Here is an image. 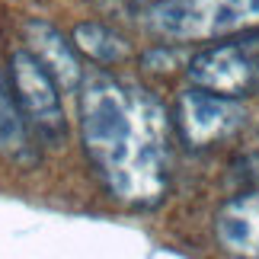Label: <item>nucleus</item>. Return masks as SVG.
<instances>
[{
  "label": "nucleus",
  "instance_id": "1",
  "mask_svg": "<svg viewBox=\"0 0 259 259\" xmlns=\"http://www.w3.org/2000/svg\"><path fill=\"white\" fill-rule=\"evenodd\" d=\"M80 132L112 198L151 208L170 189V128L151 90L112 74L80 83Z\"/></svg>",
  "mask_w": 259,
  "mask_h": 259
},
{
  "label": "nucleus",
  "instance_id": "2",
  "mask_svg": "<svg viewBox=\"0 0 259 259\" xmlns=\"http://www.w3.org/2000/svg\"><path fill=\"white\" fill-rule=\"evenodd\" d=\"M147 29L170 42H208L259 29V0H157Z\"/></svg>",
  "mask_w": 259,
  "mask_h": 259
},
{
  "label": "nucleus",
  "instance_id": "3",
  "mask_svg": "<svg viewBox=\"0 0 259 259\" xmlns=\"http://www.w3.org/2000/svg\"><path fill=\"white\" fill-rule=\"evenodd\" d=\"M10 80H13L16 99H19V106H23L29 125H32L45 141L58 144L67 132L61 96H58L61 83H58L52 77V71H48L32 52H26V48H19V52L10 55Z\"/></svg>",
  "mask_w": 259,
  "mask_h": 259
},
{
  "label": "nucleus",
  "instance_id": "4",
  "mask_svg": "<svg viewBox=\"0 0 259 259\" xmlns=\"http://www.w3.org/2000/svg\"><path fill=\"white\" fill-rule=\"evenodd\" d=\"M189 80L195 87L227 96H243L259 83V38L227 42L198 52L189 61Z\"/></svg>",
  "mask_w": 259,
  "mask_h": 259
},
{
  "label": "nucleus",
  "instance_id": "5",
  "mask_svg": "<svg viewBox=\"0 0 259 259\" xmlns=\"http://www.w3.org/2000/svg\"><path fill=\"white\" fill-rule=\"evenodd\" d=\"M176 118H179L183 138L192 147H208L214 141L231 138L237 128L246 122V109H243V103L237 96L195 87V90H186V93L179 96Z\"/></svg>",
  "mask_w": 259,
  "mask_h": 259
},
{
  "label": "nucleus",
  "instance_id": "6",
  "mask_svg": "<svg viewBox=\"0 0 259 259\" xmlns=\"http://www.w3.org/2000/svg\"><path fill=\"white\" fill-rule=\"evenodd\" d=\"M26 42H29V52L61 83V90H80L87 74L80 67V55H77L80 48L74 45V38H64V32H58L52 23L32 19V23H26Z\"/></svg>",
  "mask_w": 259,
  "mask_h": 259
},
{
  "label": "nucleus",
  "instance_id": "7",
  "mask_svg": "<svg viewBox=\"0 0 259 259\" xmlns=\"http://www.w3.org/2000/svg\"><path fill=\"white\" fill-rule=\"evenodd\" d=\"M214 234L227 253L259 259V192L227 198L214 214Z\"/></svg>",
  "mask_w": 259,
  "mask_h": 259
},
{
  "label": "nucleus",
  "instance_id": "8",
  "mask_svg": "<svg viewBox=\"0 0 259 259\" xmlns=\"http://www.w3.org/2000/svg\"><path fill=\"white\" fill-rule=\"evenodd\" d=\"M0 154H7L10 160H32L29 118L16 99L10 74H0Z\"/></svg>",
  "mask_w": 259,
  "mask_h": 259
},
{
  "label": "nucleus",
  "instance_id": "9",
  "mask_svg": "<svg viewBox=\"0 0 259 259\" xmlns=\"http://www.w3.org/2000/svg\"><path fill=\"white\" fill-rule=\"evenodd\" d=\"M74 45L80 48L87 58H93L99 64H122L132 48L118 32H112L103 23H80L74 29Z\"/></svg>",
  "mask_w": 259,
  "mask_h": 259
}]
</instances>
